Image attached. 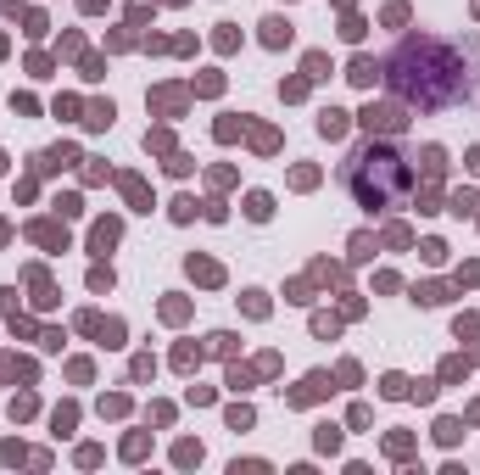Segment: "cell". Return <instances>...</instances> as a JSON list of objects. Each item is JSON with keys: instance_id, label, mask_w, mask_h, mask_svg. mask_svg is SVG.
<instances>
[{"instance_id": "3957f363", "label": "cell", "mask_w": 480, "mask_h": 475, "mask_svg": "<svg viewBox=\"0 0 480 475\" xmlns=\"http://www.w3.org/2000/svg\"><path fill=\"white\" fill-rule=\"evenodd\" d=\"M363 129H369V135H402V129H408V107H391V101H369L363 107Z\"/></svg>"}, {"instance_id": "9c48e42d", "label": "cell", "mask_w": 480, "mask_h": 475, "mask_svg": "<svg viewBox=\"0 0 480 475\" xmlns=\"http://www.w3.org/2000/svg\"><path fill=\"white\" fill-rule=\"evenodd\" d=\"M190 280H201V285H218V280H224V269H218V263H207V257H190Z\"/></svg>"}, {"instance_id": "44dd1931", "label": "cell", "mask_w": 480, "mask_h": 475, "mask_svg": "<svg viewBox=\"0 0 480 475\" xmlns=\"http://www.w3.org/2000/svg\"><path fill=\"white\" fill-rule=\"evenodd\" d=\"M301 67H308V78H330V73H324V67H330L324 51H308V62H301Z\"/></svg>"}, {"instance_id": "5b68a950", "label": "cell", "mask_w": 480, "mask_h": 475, "mask_svg": "<svg viewBox=\"0 0 480 475\" xmlns=\"http://www.w3.org/2000/svg\"><path fill=\"white\" fill-rule=\"evenodd\" d=\"M28 235H34L39 246H51V252H67V230H56L51 219H39V224H28Z\"/></svg>"}, {"instance_id": "ffe728a7", "label": "cell", "mask_w": 480, "mask_h": 475, "mask_svg": "<svg viewBox=\"0 0 480 475\" xmlns=\"http://www.w3.org/2000/svg\"><path fill=\"white\" fill-rule=\"evenodd\" d=\"M151 101H157L162 112H179V107H185V90H157Z\"/></svg>"}, {"instance_id": "e575fe53", "label": "cell", "mask_w": 480, "mask_h": 475, "mask_svg": "<svg viewBox=\"0 0 480 475\" xmlns=\"http://www.w3.org/2000/svg\"><path fill=\"white\" fill-rule=\"evenodd\" d=\"M196 358H201L196 347H179V353H173V364H179V369H196Z\"/></svg>"}, {"instance_id": "cb8c5ba5", "label": "cell", "mask_w": 480, "mask_h": 475, "mask_svg": "<svg viewBox=\"0 0 480 475\" xmlns=\"http://www.w3.org/2000/svg\"><path fill=\"white\" fill-rule=\"evenodd\" d=\"M408 448H413V442L402 437V430H391V437H385V453H391V459H408Z\"/></svg>"}, {"instance_id": "6da1fadb", "label": "cell", "mask_w": 480, "mask_h": 475, "mask_svg": "<svg viewBox=\"0 0 480 475\" xmlns=\"http://www.w3.org/2000/svg\"><path fill=\"white\" fill-rule=\"evenodd\" d=\"M385 78L397 84L408 101H419L424 112H442V107H453V101L469 96V62L453 45L430 39V34L402 39V45L391 51V62H385Z\"/></svg>"}, {"instance_id": "484cf974", "label": "cell", "mask_w": 480, "mask_h": 475, "mask_svg": "<svg viewBox=\"0 0 480 475\" xmlns=\"http://www.w3.org/2000/svg\"><path fill=\"white\" fill-rule=\"evenodd\" d=\"M56 212H62V219H78L84 201H78V196H56Z\"/></svg>"}, {"instance_id": "74e56055", "label": "cell", "mask_w": 480, "mask_h": 475, "mask_svg": "<svg viewBox=\"0 0 480 475\" xmlns=\"http://www.w3.org/2000/svg\"><path fill=\"white\" fill-rule=\"evenodd\" d=\"M469 168H475V174H480V146H475V151H469Z\"/></svg>"}, {"instance_id": "30bf717a", "label": "cell", "mask_w": 480, "mask_h": 475, "mask_svg": "<svg viewBox=\"0 0 480 475\" xmlns=\"http://www.w3.org/2000/svg\"><path fill=\"white\" fill-rule=\"evenodd\" d=\"M435 442L458 448V442H464V419H435Z\"/></svg>"}, {"instance_id": "4316f807", "label": "cell", "mask_w": 480, "mask_h": 475, "mask_svg": "<svg viewBox=\"0 0 480 475\" xmlns=\"http://www.w3.org/2000/svg\"><path fill=\"white\" fill-rule=\"evenodd\" d=\"M279 96H285V101H301V96H308V78H290V84H279Z\"/></svg>"}, {"instance_id": "e0dca14e", "label": "cell", "mask_w": 480, "mask_h": 475, "mask_svg": "<svg viewBox=\"0 0 480 475\" xmlns=\"http://www.w3.org/2000/svg\"><path fill=\"white\" fill-rule=\"evenodd\" d=\"M413 302H424V308H435V302H447V285H413Z\"/></svg>"}, {"instance_id": "7c38bea8", "label": "cell", "mask_w": 480, "mask_h": 475, "mask_svg": "<svg viewBox=\"0 0 480 475\" xmlns=\"http://www.w3.org/2000/svg\"><path fill=\"white\" fill-rule=\"evenodd\" d=\"M313 448H319V453H335V448H341V425H319V430H313Z\"/></svg>"}, {"instance_id": "d590c367", "label": "cell", "mask_w": 480, "mask_h": 475, "mask_svg": "<svg viewBox=\"0 0 480 475\" xmlns=\"http://www.w3.org/2000/svg\"><path fill=\"white\" fill-rule=\"evenodd\" d=\"M12 414H17V419H28V414H34V397H28V392H23V397H12Z\"/></svg>"}, {"instance_id": "1f68e13d", "label": "cell", "mask_w": 480, "mask_h": 475, "mask_svg": "<svg viewBox=\"0 0 480 475\" xmlns=\"http://www.w3.org/2000/svg\"><path fill=\"white\" fill-rule=\"evenodd\" d=\"M173 219H179V224H185V219H196V201H190V196H179V201H173Z\"/></svg>"}, {"instance_id": "d6986e66", "label": "cell", "mask_w": 480, "mask_h": 475, "mask_svg": "<svg viewBox=\"0 0 480 475\" xmlns=\"http://www.w3.org/2000/svg\"><path fill=\"white\" fill-rule=\"evenodd\" d=\"M408 386H413L408 375H385V380H380V392H385V397H408Z\"/></svg>"}, {"instance_id": "d4e9b609", "label": "cell", "mask_w": 480, "mask_h": 475, "mask_svg": "<svg viewBox=\"0 0 480 475\" xmlns=\"http://www.w3.org/2000/svg\"><path fill=\"white\" fill-rule=\"evenodd\" d=\"M246 313L263 319V313H268V296H263V291H246Z\"/></svg>"}, {"instance_id": "f1b7e54d", "label": "cell", "mask_w": 480, "mask_h": 475, "mask_svg": "<svg viewBox=\"0 0 480 475\" xmlns=\"http://www.w3.org/2000/svg\"><path fill=\"white\" fill-rule=\"evenodd\" d=\"M162 319H168V324H179V319H185V302H179V296L162 302Z\"/></svg>"}, {"instance_id": "7402d4cb", "label": "cell", "mask_w": 480, "mask_h": 475, "mask_svg": "<svg viewBox=\"0 0 480 475\" xmlns=\"http://www.w3.org/2000/svg\"><path fill=\"white\" fill-rule=\"evenodd\" d=\"M475 207H480L475 190H453V212H458V219H464V212H475Z\"/></svg>"}, {"instance_id": "8fae6325", "label": "cell", "mask_w": 480, "mask_h": 475, "mask_svg": "<svg viewBox=\"0 0 480 475\" xmlns=\"http://www.w3.org/2000/svg\"><path fill=\"white\" fill-rule=\"evenodd\" d=\"M146 453H151V437H146V430H135V437L123 442V459H128V464H140Z\"/></svg>"}, {"instance_id": "ac0fdd59", "label": "cell", "mask_w": 480, "mask_h": 475, "mask_svg": "<svg viewBox=\"0 0 480 475\" xmlns=\"http://www.w3.org/2000/svg\"><path fill=\"white\" fill-rule=\"evenodd\" d=\"M173 464H201V442H179V448H173Z\"/></svg>"}, {"instance_id": "ba28073f", "label": "cell", "mask_w": 480, "mask_h": 475, "mask_svg": "<svg viewBox=\"0 0 480 475\" xmlns=\"http://www.w3.org/2000/svg\"><path fill=\"white\" fill-rule=\"evenodd\" d=\"M263 45H274V51H279V45H290V23L268 17V23H263Z\"/></svg>"}, {"instance_id": "4dcf8cb0", "label": "cell", "mask_w": 480, "mask_h": 475, "mask_svg": "<svg viewBox=\"0 0 480 475\" xmlns=\"http://www.w3.org/2000/svg\"><path fill=\"white\" fill-rule=\"evenodd\" d=\"M229 430H251V408H229Z\"/></svg>"}, {"instance_id": "2e32d148", "label": "cell", "mask_w": 480, "mask_h": 475, "mask_svg": "<svg viewBox=\"0 0 480 475\" xmlns=\"http://www.w3.org/2000/svg\"><path fill=\"white\" fill-rule=\"evenodd\" d=\"M112 118H117V112H112V101H95L84 123H90V129H112Z\"/></svg>"}, {"instance_id": "4fadbf2b", "label": "cell", "mask_w": 480, "mask_h": 475, "mask_svg": "<svg viewBox=\"0 0 480 475\" xmlns=\"http://www.w3.org/2000/svg\"><path fill=\"white\" fill-rule=\"evenodd\" d=\"M268 212H274V201H268L263 190H251V196H246V219H257V224H263Z\"/></svg>"}, {"instance_id": "83f0119b", "label": "cell", "mask_w": 480, "mask_h": 475, "mask_svg": "<svg viewBox=\"0 0 480 475\" xmlns=\"http://www.w3.org/2000/svg\"><path fill=\"white\" fill-rule=\"evenodd\" d=\"M196 90H201V96H218V90H224V78H218V73H201Z\"/></svg>"}, {"instance_id": "8d00e7d4", "label": "cell", "mask_w": 480, "mask_h": 475, "mask_svg": "<svg viewBox=\"0 0 480 475\" xmlns=\"http://www.w3.org/2000/svg\"><path fill=\"white\" fill-rule=\"evenodd\" d=\"M458 285H480V263H464L458 269Z\"/></svg>"}, {"instance_id": "836d02e7", "label": "cell", "mask_w": 480, "mask_h": 475, "mask_svg": "<svg viewBox=\"0 0 480 475\" xmlns=\"http://www.w3.org/2000/svg\"><path fill=\"white\" fill-rule=\"evenodd\" d=\"M173 140H168V129H157V135H146V151H168Z\"/></svg>"}, {"instance_id": "9a60e30c", "label": "cell", "mask_w": 480, "mask_h": 475, "mask_svg": "<svg viewBox=\"0 0 480 475\" xmlns=\"http://www.w3.org/2000/svg\"><path fill=\"white\" fill-rule=\"evenodd\" d=\"M51 425H56V437H73V425H78V408H73V403H62Z\"/></svg>"}, {"instance_id": "5bb4252c", "label": "cell", "mask_w": 480, "mask_h": 475, "mask_svg": "<svg viewBox=\"0 0 480 475\" xmlns=\"http://www.w3.org/2000/svg\"><path fill=\"white\" fill-rule=\"evenodd\" d=\"M346 78H352V84H374V78H380L374 56H358V62H352V73H346Z\"/></svg>"}, {"instance_id": "603a6c76", "label": "cell", "mask_w": 480, "mask_h": 475, "mask_svg": "<svg viewBox=\"0 0 480 475\" xmlns=\"http://www.w3.org/2000/svg\"><path fill=\"white\" fill-rule=\"evenodd\" d=\"M442 168H447V157H442V146H424V174L435 179V174H442Z\"/></svg>"}, {"instance_id": "8992f818", "label": "cell", "mask_w": 480, "mask_h": 475, "mask_svg": "<svg viewBox=\"0 0 480 475\" xmlns=\"http://www.w3.org/2000/svg\"><path fill=\"white\" fill-rule=\"evenodd\" d=\"M346 123H352V118H346L341 107H324V112H319V135H324V140H341Z\"/></svg>"}, {"instance_id": "277c9868", "label": "cell", "mask_w": 480, "mask_h": 475, "mask_svg": "<svg viewBox=\"0 0 480 475\" xmlns=\"http://www.w3.org/2000/svg\"><path fill=\"white\" fill-rule=\"evenodd\" d=\"M324 392H335V380H330L324 369H313V375L301 380V386H296V392H290L285 403H290V408H301V403H313V397H324Z\"/></svg>"}, {"instance_id": "d6a6232c", "label": "cell", "mask_w": 480, "mask_h": 475, "mask_svg": "<svg viewBox=\"0 0 480 475\" xmlns=\"http://www.w3.org/2000/svg\"><path fill=\"white\" fill-rule=\"evenodd\" d=\"M229 386L235 392H251V369H229Z\"/></svg>"}, {"instance_id": "52a82bcc", "label": "cell", "mask_w": 480, "mask_h": 475, "mask_svg": "<svg viewBox=\"0 0 480 475\" xmlns=\"http://www.w3.org/2000/svg\"><path fill=\"white\" fill-rule=\"evenodd\" d=\"M117 235H123V224H117V219H101V224H95V235H90V246H95V252H106V246H117Z\"/></svg>"}, {"instance_id": "f546056e", "label": "cell", "mask_w": 480, "mask_h": 475, "mask_svg": "<svg viewBox=\"0 0 480 475\" xmlns=\"http://www.w3.org/2000/svg\"><path fill=\"white\" fill-rule=\"evenodd\" d=\"M90 291H112V269H90Z\"/></svg>"}, {"instance_id": "7a4b0ae2", "label": "cell", "mask_w": 480, "mask_h": 475, "mask_svg": "<svg viewBox=\"0 0 480 475\" xmlns=\"http://www.w3.org/2000/svg\"><path fill=\"white\" fill-rule=\"evenodd\" d=\"M341 179H346V190H352L369 212H385V207L413 201V168H408V157H402L397 146H374V140H369L363 151L346 157Z\"/></svg>"}]
</instances>
